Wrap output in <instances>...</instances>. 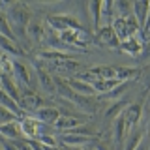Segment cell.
<instances>
[{"mask_svg":"<svg viewBox=\"0 0 150 150\" xmlns=\"http://www.w3.org/2000/svg\"><path fill=\"white\" fill-rule=\"evenodd\" d=\"M6 17L9 21V26H11L13 34H15V38H17V41L21 45L28 43L30 40H28L26 28H28V25H30V21H32L30 8L25 6V4H8Z\"/></svg>","mask_w":150,"mask_h":150,"instance_id":"cell-1","label":"cell"},{"mask_svg":"<svg viewBox=\"0 0 150 150\" xmlns=\"http://www.w3.org/2000/svg\"><path fill=\"white\" fill-rule=\"evenodd\" d=\"M45 23L51 30H54L56 34H62L66 30H81L83 23L79 21L77 15H68V13H60V15H47Z\"/></svg>","mask_w":150,"mask_h":150,"instance_id":"cell-2","label":"cell"},{"mask_svg":"<svg viewBox=\"0 0 150 150\" xmlns=\"http://www.w3.org/2000/svg\"><path fill=\"white\" fill-rule=\"evenodd\" d=\"M17 84H19V92H21V98H19V107L23 109V112H25V115H30V116H32L38 109L47 107L45 100H43V98H41L38 92L30 90V88H26L25 84H21V83H17Z\"/></svg>","mask_w":150,"mask_h":150,"instance_id":"cell-3","label":"cell"},{"mask_svg":"<svg viewBox=\"0 0 150 150\" xmlns=\"http://www.w3.org/2000/svg\"><path fill=\"white\" fill-rule=\"evenodd\" d=\"M45 69L49 73H54L56 77L68 79V75L81 71V64L77 60H54V62H45Z\"/></svg>","mask_w":150,"mask_h":150,"instance_id":"cell-4","label":"cell"},{"mask_svg":"<svg viewBox=\"0 0 150 150\" xmlns=\"http://www.w3.org/2000/svg\"><path fill=\"white\" fill-rule=\"evenodd\" d=\"M58 36H60V40H62L64 43L71 45L75 49H81V51H84L92 41V34H88L84 28H81V30H66V32H62V34H58Z\"/></svg>","mask_w":150,"mask_h":150,"instance_id":"cell-5","label":"cell"},{"mask_svg":"<svg viewBox=\"0 0 150 150\" xmlns=\"http://www.w3.org/2000/svg\"><path fill=\"white\" fill-rule=\"evenodd\" d=\"M34 68H36V75H38V88L43 90V94H47V96H54L56 94L54 81H53V75L45 69V64L36 62Z\"/></svg>","mask_w":150,"mask_h":150,"instance_id":"cell-6","label":"cell"},{"mask_svg":"<svg viewBox=\"0 0 150 150\" xmlns=\"http://www.w3.org/2000/svg\"><path fill=\"white\" fill-rule=\"evenodd\" d=\"M94 38H96V41H98L101 47H109V49L120 51V41H118V38L115 36V32H112L111 26H101V28H98L96 34H94Z\"/></svg>","mask_w":150,"mask_h":150,"instance_id":"cell-7","label":"cell"},{"mask_svg":"<svg viewBox=\"0 0 150 150\" xmlns=\"http://www.w3.org/2000/svg\"><path fill=\"white\" fill-rule=\"evenodd\" d=\"M141 116H143V105H139V103H128L126 109L122 111V118H124L129 131L137 128V124L141 122Z\"/></svg>","mask_w":150,"mask_h":150,"instance_id":"cell-8","label":"cell"},{"mask_svg":"<svg viewBox=\"0 0 150 150\" xmlns=\"http://www.w3.org/2000/svg\"><path fill=\"white\" fill-rule=\"evenodd\" d=\"M92 139L86 137V135H77L73 133V131H68V133H60L58 135V144H62V146H79V148H84L86 144H90Z\"/></svg>","mask_w":150,"mask_h":150,"instance_id":"cell-9","label":"cell"},{"mask_svg":"<svg viewBox=\"0 0 150 150\" xmlns=\"http://www.w3.org/2000/svg\"><path fill=\"white\" fill-rule=\"evenodd\" d=\"M19 124H21V129H23L25 139H36L38 135H40V129L45 126V124H41V122H38L34 116H30V115L19 118Z\"/></svg>","mask_w":150,"mask_h":150,"instance_id":"cell-10","label":"cell"},{"mask_svg":"<svg viewBox=\"0 0 150 150\" xmlns=\"http://www.w3.org/2000/svg\"><path fill=\"white\" fill-rule=\"evenodd\" d=\"M143 32L137 36H129L128 40L120 41V51L126 54H131V56H139L141 51H143V45H144V40H143Z\"/></svg>","mask_w":150,"mask_h":150,"instance_id":"cell-11","label":"cell"},{"mask_svg":"<svg viewBox=\"0 0 150 150\" xmlns=\"http://www.w3.org/2000/svg\"><path fill=\"white\" fill-rule=\"evenodd\" d=\"M0 90L6 92L11 100H15L19 103V98H21V92H19V84L15 75H8V73H0Z\"/></svg>","mask_w":150,"mask_h":150,"instance_id":"cell-12","label":"cell"},{"mask_svg":"<svg viewBox=\"0 0 150 150\" xmlns=\"http://www.w3.org/2000/svg\"><path fill=\"white\" fill-rule=\"evenodd\" d=\"M32 116H34L38 122L45 124V126H54V122L60 118V111H58V107L47 105V107H41V109H38Z\"/></svg>","mask_w":150,"mask_h":150,"instance_id":"cell-13","label":"cell"},{"mask_svg":"<svg viewBox=\"0 0 150 150\" xmlns=\"http://www.w3.org/2000/svg\"><path fill=\"white\" fill-rule=\"evenodd\" d=\"M0 135L6 141H11V143H15V141H25V135H23L19 120H13V122H9V124L0 126Z\"/></svg>","mask_w":150,"mask_h":150,"instance_id":"cell-14","label":"cell"},{"mask_svg":"<svg viewBox=\"0 0 150 150\" xmlns=\"http://www.w3.org/2000/svg\"><path fill=\"white\" fill-rule=\"evenodd\" d=\"M129 129L128 126H126L124 118H122V115L118 116V118H115V122H112V139H115V146L116 148H122L124 146V141L126 137H128Z\"/></svg>","mask_w":150,"mask_h":150,"instance_id":"cell-15","label":"cell"},{"mask_svg":"<svg viewBox=\"0 0 150 150\" xmlns=\"http://www.w3.org/2000/svg\"><path fill=\"white\" fill-rule=\"evenodd\" d=\"M84 118H77V116H60L58 120L54 122L53 128L58 129L60 133H68V131H73L75 128H79L81 124H84Z\"/></svg>","mask_w":150,"mask_h":150,"instance_id":"cell-16","label":"cell"},{"mask_svg":"<svg viewBox=\"0 0 150 150\" xmlns=\"http://www.w3.org/2000/svg\"><path fill=\"white\" fill-rule=\"evenodd\" d=\"M0 51L6 54H13V56H26V51L19 41L8 40V38L0 36Z\"/></svg>","mask_w":150,"mask_h":150,"instance_id":"cell-17","label":"cell"},{"mask_svg":"<svg viewBox=\"0 0 150 150\" xmlns=\"http://www.w3.org/2000/svg\"><path fill=\"white\" fill-rule=\"evenodd\" d=\"M26 32H28V40H30L32 43H36V45L45 43V26H43V23H40V21H30V25H28Z\"/></svg>","mask_w":150,"mask_h":150,"instance_id":"cell-18","label":"cell"},{"mask_svg":"<svg viewBox=\"0 0 150 150\" xmlns=\"http://www.w3.org/2000/svg\"><path fill=\"white\" fill-rule=\"evenodd\" d=\"M66 83H68L69 88H71L75 94H79V96H90V98L96 96V90H94L92 84H88V83H83V81H79V79H73V77H68Z\"/></svg>","mask_w":150,"mask_h":150,"instance_id":"cell-19","label":"cell"},{"mask_svg":"<svg viewBox=\"0 0 150 150\" xmlns=\"http://www.w3.org/2000/svg\"><path fill=\"white\" fill-rule=\"evenodd\" d=\"M115 73L120 83H129V81H135V79L141 77V69L126 68V66H115Z\"/></svg>","mask_w":150,"mask_h":150,"instance_id":"cell-20","label":"cell"},{"mask_svg":"<svg viewBox=\"0 0 150 150\" xmlns=\"http://www.w3.org/2000/svg\"><path fill=\"white\" fill-rule=\"evenodd\" d=\"M118 84H122L118 79H98L96 83H92V88L96 90V94L105 96V94H109L111 90H115Z\"/></svg>","mask_w":150,"mask_h":150,"instance_id":"cell-21","label":"cell"},{"mask_svg":"<svg viewBox=\"0 0 150 150\" xmlns=\"http://www.w3.org/2000/svg\"><path fill=\"white\" fill-rule=\"evenodd\" d=\"M148 8H150V2H148V0H139V2H133V15L139 21L141 28H144V25H146Z\"/></svg>","mask_w":150,"mask_h":150,"instance_id":"cell-22","label":"cell"},{"mask_svg":"<svg viewBox=\"0 0 150 150\" xmlns=\"http://www.w3.org/2000/svg\"><path fill=\"white\" fill-rule=\"evenodd\" d=\"M40 60H43V62H54V60H73L75 56L71 53H64V51H40Z\"/></svg>","mask_w":150,"mask_h":150,"instance_id":"cell-23","label":"cell"},{"mask_svg":"<svg viewBox=\"0 0 150 150\" xmlns=\"http://www.w3.org/2000/svg\"><path fill=\"white\" fill-rule=\"evenodd\" d=\"M0 105L6 107L8 111H11L13 115L17 116V118H23V116H26L25 112H23V109L19 107V103H17L15 100H11V98H9L6 92H2V90H0Z\"/></svg>","mask_w":150,"mask_h":150,"instance_id":"cell-24","label":"cell"},{"mask_svg":"<svg viewBox=\"0 0 150 150\" xmlns=\"http://www.w3.org/2000/svg\"><path fill=\"white\" fill-rule=\"evenodd\" d=\"M115 21V11H112V2L105 0L101 2V11H100V28L101 26H111Z\"/></svg>","mask_w":150,"mask_h":150,"instance_id":"cell-25","label":"cell"},{"mask_svg":"<svg viewBox=\"0 0 150 150\" xmlns=\"http://www.w3.org/2000/svg\"><path fill=\"white\" fill-rule=\"evenodd\" d=\"M112 11H115V19H128L129 15H133V2H126V0L112 2Z\"/></svg>","mask_w":150,"mask_h":150,"instance_id":"cell-26","label":"cell"},{"mask_svg":"<svg viewBox=\"0 0 150 150\" xmlns=\"http://www.w3.org/2000/svg\"><path fill=\"white\" fill-rule=\"evenodd\" d=\"M143 137H144V133L141 129H131L129 133H128V137H126V141H124V146H122V150H135L139 146V143L143 141Z\"/></svg>","mask_w":150,"mask_h":150,"instance_id":"cell-27","label":"cell"},{"mask_svg":"<svg viewBox=\"0 0 150 150\" xmlns=\"http://www.w3.org/2000/svg\"><path fill=\"white\" fill-rule=\"evenodd\" d=\"M112 32H115V36L118 38V41H124V40H128L129 38V32H128V26H126V19H120V17H116L115 21H112Z\"/></svg>","mask_w":150,"mask_h":150,"instance_id":"cell-28","label":"cell"},{"mask_svg":"<svg viewBox=\"0 0 150 150\" xmlns=\"http://www.w3.org/2000/svg\"><path fill=\"white\" fill-rule=\"evenodd\" d=\"M90 71L98 79H116L115 66H96V68H90Z\"/></svg>","mask_w":150,"mask_h":150,"instance_id":"cell-29","label":"cell"},{"mask_svg":"<svg viewBox=\"0 0 150 150\" xmlns=\"http://www.w3.org/2000/svg\"><path fill=\"white\" fill-rule=\"evenodd\" d=\"M126 105H128V100H116L109 109L105 111V118H112V120L118 118V116L122 115V111L126 109Z\"/></svg>","mask_w":150,"mask_h":150,"instance_id":"cell-30","label":"cell"},{"mask_svg":"<svg viewBox=\"0 0 150 150\" xmlns=\"http://www.w3.org/2000/svg\"><path fill=\"white\" fill-rule=\"evenodd\" d=\"M0 36L17 41V38H15V34H13V30H11V26H9V21L6 17V11H2V9H0Z\"/></svg>","mask_w":150,"mask_h":150,"instance_id":"cell-31","label":"cell"},{"mask_svg":"<svg viewBox=\"0 0 150 150\" xmlns=\"http://www.w3.org/2000/svg\"><path fill=\"white\" fill-rule=\"evenodd\" d=\"M100 11H101V2L88 4V13H92V30L94 32L100 28Z\"/></svg>","mask_w":150,"mask_h":150,"instance_id":"cell-32","label":"cell"},{"mask_svg":"<svg viewBox=\"0 0 150 150\" xmlns=\"http://www.w3.org/2000/svg\"><path fill=\"white\" fill-rule=\"evenodd\" d=\"M126 26H128L129 36H137V34H141V32H143V28H141L139 21L135 19V15H129L128 19H126Z\"/></svg>","mask_w":150,"mask_h":150,"instance_id":"cell-33","label":"cell"},{"mask_svg":"<svg viewBox=\"0 0 150 150\" xmlns=\"http://www.w3.org/2000/svg\"><path fill=\"white\" fill-rule=\"evenodd\" d=\"M13 120H19L15 115H13L11 111H8L6 107H2L0 105V126H4V124H9V122H13Z\"/></svg>","mask_w":150,"mask_h":150,"instance_id":"cell-34","label":"cell"},{"mask_svg":"<svg viewBox=\"0 0 150 150\" xmlns=\"http://www.w3.org/2000/svg\"><path fill=\"white\" fill-rule=\"evenodd\" d=\"M139 58H143V60L150 58V41H144V45H143V51H141Z\"/></svg>","mask_w":150,"mask_h":150,"instance_id":"cell-35","label":"cell"},{"mask_svg":"<svg viewBox=\"0 0 150 150\" xmlns=\"http://www.w3.org/2000/svg\"><path fill=\"white\" fill-rule=\"evenodd\" d=\"M135 150H150V141L146 137H143V141L139 143V146L135 148Z\"/></svg>","mask_w":150,"mask_h":150,"instance_id":"cell-36","label":"cell"},{"mask_svg":"<svg viewBox=\"0 0 150 150\" xmlns=\"http://www.w3.org/2000/svg\"><path fill=\"white\" fill-rule=\"evenodd\" d=\"M0 144H2V148H4V150H17V148L13 146V144L9 143V141H6V139H2V141H0Z\"/></svg>","mask_w":150,"mask_h":150,"instance_id":"cell-37","label":"cell"},{"mask_svg":"<svg viewBox=\"0 0 150 150\" xmlns=\"http://www.w3.org/2000/svg\"><path fill=\"white\" fill-rule=\"evenodd\" d=\"M94 146H96V150H109L103 143H98V141H94Z\"/></svg>","mask_w":150,"mask_h":150,"instance_id":"cell-38","label":"cell"},{"mask_svg":"<svg viewBox=\"0 0 150 150\" xmlns=\"http://www.w3.org/2000/svg\"><path fill=\"white\" fill-rule=\"evenodd\" d=\"M150 28V8H148V17H146V25H144V28L143 30H148Z\"/></svg>","mask_w":150,"mask_h":150,"instance_id":"cell-39","label":"cell"},{"mask_svg":"<svg viewBox=\"0 0 150 150\" xmlns=\"http://www.w3.org/2000/svg\"><path fill=\"white\" fill-rule=\"evenodd\" d=\"M84 150H96V146H94V141L90 144H86V146H84Z\"/></svg>","mask_w":150,"mask_h":150,"instance_id":"cell-40","label":"cell"},{"mask_svg":"<svg viewBox=\"0 0 150 150\" xmlns=\"http://www.w3.org/2000/svg\"><path fill=\"white\" fill-rule=\"evenodd\" d=\"M146 105L150 107V94H148V98H146Z\"/></svg>","mask_w":150,"mask_h":150,"instance_id":"cell-41","label":"cell"},{"mask_svg":"<svg viewBox=\"0 0 150 150\" xmlns=\"http://www.w3.org/2000/svg\"><path fill=\"white\" fill-rule=\"evenodd\" d=\"M2 54H4V53H2V51H0V58H2Z\"/></svg>","mask_w":150,"mask_h":150,"instance_id":"cell-42","label":"cell"},{"mask_svg":"<svg viewBox=\"0 0 150 150\" xmlns=\"http://www.w3.org/2000/svg\"><path fill=\"white\" fill-rule=\"evenodd\" d=\"M0 150H4V148H2V144H0Z\"/></svg>","mask_w":150,"mask_h":150,"instance_id":"cell-43","label":"cell"},{"mask_svg":"<svg viewBox=\"0 0 150 150\" xmlns=\"http://www.w3.org/2000/svg\"><path fill=\"white\" fill-rule=\"evenodd\" d=\"M148 131H150V129H148Z\"/></svg>","mask_w":150,"mask_h":150,"instance_id":"cell-44","label":"cell"}]
</instances>
